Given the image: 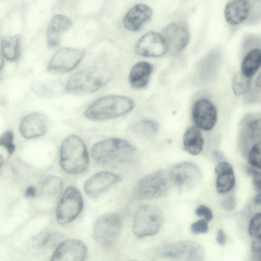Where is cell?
<instances>
[{"mask_svg":"<svg viewBox=\"0 0 261 261\" xmlns=\"http://www.w3.org/2000/svg\"><path fill=\"white\" fill-rule=\"evenodd\" d=\"M136 148L128 141L117 138L96 143L91 148V156L98 164L115 166L125 163L135 155Z\"/></svg>","mask_w":261,"mask_h":261,"instance_id":"cell-1","label":"cell"},{"mask_svg":"<svg viewBox=\"0 0 261 261\" xmlns=\"http://www.w3.org/2000/svg\"><path fill=\"white\" fill-rule=\"evenodd\" d=\"M134 101L129 97L110 95L101 97L85 111L86 118L93 121H104L121 117L133 110Z\"/></svg>","mask_w":261,"mask_h":261,"instance_id":"cell-2","label":"cell"},{"mask_svg":"<svg viewBox=\"0 0 261 261\" xmlns=\"http://www.w3.org/2000/svg\"><path fill=\"white\" fill-rule=\"evenodd\" d=\"M111 72L99 67L84 69L72 75L68 80L65 91L69 94L83 95L94 93L111 80Z\"/></svg>","mask_w":261,"mask_h":261,"instance_id":"cell-3","label":"cell"},{"mask_svg":"<svg viewBox=\"0 0 261 261\" xmlns=\"http://www.w3.org/2000/svg\"><path fill=\"white\" fill-rule=\"evenodd\" d=\"M88 163V150L82 139L73 135L65 138L60 150V163L63 170L77 174L86 169Z\"/></svg>","mask_w":261,"mask_h":261,"instance_id":"cell-4","label":"cell"},{"mask_svg":"<svg viewBox=\"0 0 261 261\" xmlns=\"http://www.w3.org/2000/svg\"><path fill=\"white\" fill-rule=\"evenodd\" d=\"M172 182L169 173L160 170L139 179L133 187V197L138 200L157 198L167 195Z\"/></svg>","mask_w":261,"mask_h":261,"instance_id":"cell-5","label":"cell"},{"mask_svg":"<svg viewBox=\"0 0 261 261\" xmlns=\"http://www.w3.org/2000/svg\"><path fill=\"white\" fill-rule=\"evenodd\" d=\"M162 259L174 260L199 261L203 259L204 250L197 242L182 241L164 245L155 252Z\"/></svg>","mask_w":261,"mask_h":261,"instance_id":"cell-6","label":"cell"},{"mask_svg":"<svg viewBox=\"0 0 261 261\" xmlns=\"http://www.w3.org/2000/svg\"><path fill=\"white\" fill-rule=\"evenodd\" d=\"M163 216L161 210L155 206L144 205L136 212L133 231L139 238L153 236L161 229Z\"/></svg>","mask_w":261,"mask_h":261,"instance_id":"cell-7","label":"cell"},{"mask_svg":"<svg viewBox=\"0 0 261 261\" xmlns=\"http://www.w3.org/2000/svg\"><path fill=\"white\" fill-rule=\"evenodd\" d=\"M121 228L119 216L115 213H108L96 220L93 228V238L100 245L110 246L118 240Z\"/></svg>","mask_w":261,"mask_h":261,"instance_id":"cell-8","label":"cell"},{"mask_svg":"<svg viewBox=\"0 0 261 261\" xmlns=\"http://www.w3.org/2000/svg\"><path fill=\"white\" fill-rule=\"evenodd\" d=\"M83 205L80 191L75 187H68L57 206L56 216L58 222L65 224L73 221L81 213Z\"/></svg>","mask_w":261,"mask_h":261,"instance_id":"cell-9","label":"cell"},{"mask_svg":"<svg viewBox=\"0 0 261 261\" xmlns=\"http://www.w3.org/2000/svg\"><path fill=\"white\" fill-rule=\"evenodd\" d=\"M169 173L172 184L184 191L195 188L202 176L200 168L195 164L190 162L174 165Z\"/></svg>","mask_w":261,"mask_h":261,"instance_id":"cell-10","label":"cell"},{"mask_svg":"<svg viewBox=\"0 0 261 261\" xmlns=\"http://www.w3.org/2000/svg\"><path fill=\"white\" fill-rule=\"evenodd\" d=\"M85 54L84 49L62 47L52 56L47 70L52 73L61 74L74 69L80 63Z\"/></svg>","mask_w":261,"mask_h":261,"instance_id":"cell-11","label":"cell"},{"mask_svg":"<svg viewBox=\"0 0 261 261\" xmlns=\"http://www.w3.org/2000/svg\"><path fill=\"white\" fill-rule=\"evenodd\" d=\"M167 51V46L162 34L152 31L144 34L135 46L136 54L146 57H159Z\"/></svg>","mask_w":261,"mask_h":261,"instance_id":"cell-12","label":"cell"},{"mask_svg":"<svg viewBox=\"0 0 261 261\" xmlns=\"http://www.w3.org/2000/svg\"><path fill=\"white\" fill-rule=\"evenodd\" d=\"M192 116L196 125L206 131L213 129L217 120L216 108L206 98L199 99L194 103Z\"/></svg>","mask_w":261,"mask_h":261,"instance_id":"cell-13","label":"cell"},{"mask_svg":"<svg viewBox=\"0 0 261 261\" xmlns=\"http://www.w3.org/2000/svg\"><path fill=\"white\" fill-rule=\"evenodd\" d=\"M163 36L167 46L168 51L176 54L182 51L189 41L190 34L187 27L181 23H171L164 28Z\"/></svg>","mask_w":261,"mask_h":261,"instance_id":"cell-14","label":"cell"},{"mask_svg":"<svg viewBox=\"0 0 261 261\" xmlns=\"http://www.w3.org/2000/svg\"><path fill=\"white\" fill-rule=\"evenodd\" d=\"M120 180L121 178L113 173L107 171L97 172L85 182L84 190L89 197L96 198Z\"/></svg>","mask_w":261,"mask_h":261,"instance_id":"cell-15","label":"cell"},{"mask_svg":"<svg viewBox=\"0 0 261 261\" xmlns=\"http://www.w3.org/2000/svg\"><path fill=\"white\" fill-rule=\"evenodd\" d=\"M87 249L85 244L76 239H69L61 243L55 250L51 260H84L87 256Z\"/></svg>","mask_w":261,"mask_h":261,"instance_id":"cell-16","label":"cell"},{"mask_svg":"<svg viewBox=\"0 0 261 261\" xmlns=\"http://www.w3.org/2000/svg\"><path fill=\"white\" fill-rule=\"evenodd\" d=\"M19 128L21 135L26 139L40 137L46 132L47 118L41 113H30L22 119Z\"/></svg>","mask_w":261,"mask_h":261,"instance_id":"cell-17","label":"cell"},{"mask_svg":"<svg viewBox=\"0 0 261 261\" xmlns=\"http://www.w3.org/2000/svg\"><path fill=\"white\" fill-rule=\"evenodd\" d=\"M152 16V10L149 6L139 4L126 13L123 18V25L129 31L137 32L150 20Z\"/></svg>","mask_w":261,"mask_h":261,"instance_id":"cell-18","label":"cell"},{"mask_svg":"<svg viewBox=\"0 0 261 261\" xmlns=\"http://www.w3.org/2000/svg\"><path fill=\"white\" fill-rule=\"evenodd\" d=\"M72 25L71 20L67 16L57 14L51 19L47 28L46 37L48 46L54 48L60 43L61 35Z\"/></svg>","mask_w":261,"mask_h":261,"instance_id":"cell-19","label":"cell"},{"mask_svg":"<svg viewBox=\"0 0 261 261\" xmlns=\"http://www.w3.org/2000/svg\"><path fill=\"white\" fill-rule=\"evenodd\" d=\"M250 11L249 3L246 0H231L224 8V16L226 21L231 25H237L244 21Z\"/></svg>","mask_w":261,"mask_h":261,"instance_id":"cell-20","label":"cell"},{"mask_svg":"<svg viewBox=\"0 0 261 261\" xmlns=\"http://www.w3.org/2000/svg\"><path fill=\"white\" fill-rule=\"evenodd\" d=\"M217 175L216 190L220 194L231 190L235 184V176L232 166L226 162H221L215 169Z\"/></svg>","mask_w":261,"mask_h":261,"instance_id":"cell-21","label":"cell"},{"mask_svg":"<svg viewBox=\"0 0 261 261\" xmlns=\"http://www.w3.org/2000/svg\"><path fill=\"white\" fill-rule=\"evenodd\" d=\"M153 68V66L146 61H141L135 64L129 74L128 80L130 86L136 89L146 87L152 73Z\"/></svg>","mask_w":261,"mask_h":261,"instance_id":"cell-22","label":"cell"},{"mask_svg":"<svg viewBox=\"0 0 261 261\" xmlns=\"http://www.w3.org/2000/svg\"><path fill=\"white\" fill-rule=\"evenodd\" d=\"M204 140L200 128L197 125L189 127L186 130L183 138V148L189 153L197 155L202 150Z\"/></svg>","mask_w":261,"mask_h":261,"instance_id":"cell-23","label":"cell"},{"mask_svg":"<svg viewBox=\"0 0 261 261\" xmlns=\"http://www.w3.org/2000/svg\"><path fill=\"white\" fill-rule=\"evenodd\" d=\"M261 66V49L250 50L243 59L241 72L246 76L251 78Z\"/></svg>","mask_w":261,"mask_h":261,"instance_id":"cell-24","label":"cell"},{"mask_svg":"<svg viewBox=\"0 0 261 261\" xmlns=\"http://www.w3.org/2000/svg\"><path fill=\"white\" fill-rule=\"evenodd\" d=\"M20 37L17 35L4 36L1 41V52L8 60H16L19 55Z\"/></svg>","mask_w":261,"mask_h":261,"instance_id":"cell-25","label":"cell"},{"mask_svg":"<svg viewBox=\"0 0 261 261\" xmlns=\"http://www.w3.org/2000/svg\"><path fill=\"white\" fill-rule=\"evenodd\" d=\"M159 124L155 120L145 119L139 121L135 127V133L147 138L155 136L159 132Z\"/></svg>","mask_w":261,"mask_h":261,"instance_id":"cell-26","label":"cell"},{"mask_svg":"<svg viewBox=\"0 0 261 261\" xmlns=\"http://www.w3.org/2000/svg\"><path fill=\"white\" fill-rule=\"evenodd\" d=\"M250 77L245 76L241 71L237 72L232 81V89L236 96H240L247 92L251 83Z\"/></svg>","mask_w":261,"mask_h":261,"instance_id":"cell-27","label":"cell"},{"mask_svg":"<svg viewBox=\"0 0 261 261\" xmlns=\"http://www.w3.org/2000/svg\"><path fill=\"white\" fill-rule=\"evenodd\" d=\"M62 186V181L59 177L56 176H50L43 182L41 191L46 195H54L60 192Z\"/></svg>","mask_w":261,"mask_h":261,"instance_id":"cell-28","label":"cell"},{"mask_svg":"<svg viewBox=\"0 0 261 261\" xmlns=\"http://www.w3.org/2000/svg\"><path fill=\"white\" fill-rule=\"evenodd\" d=\"M244 133L252 141L256 142L260 139L261 118H254L249 120L245 126Z\"/></svg>","mask_w":261,"mask_h":261,"instance_id":"cell-29","label":"cell"},{"mask_svg":"<svg viewBox=\"0 0 261 261\" xmlns=\"http://www.w3.org/2000/svg\"><path fill=\"white\" fill-rule=\"evenodd\" d=\"M248 161L252 166L261 170V139L251 147L249 152Z\"/></svg>","mask_w":261,"mask_h":261,"instance_id":"cell-30","label":"cell"},{"mask_svg":"<svg viewBox=\"0 0 261 261\" xmlns=\"http://www.w3.org/2000/svg\"><path fill=\"white\" fill-rule=\"evenodd\" d=\"M13 140L14 134L10 130L5 132L0 137L1 146L4 147L9 154H12L15 149Z\"/></svg>","mask_w":261,"mask_h":261,"instance_id":"cell-31","label":"cell"},{"mask_svg":"<svg viewBox=\"0 0 261 261\" xmlns=\"http://www.w3.org/2000/svg\"><path fill=\"white\" fill-rule=\"evenodd\" d=\"M248 232L251 236L256 238L261 236V213L255 215L251 219Z\"/></svg>","mask_w":261,"mask_h":261,"instance_id":"cell-32","label":"cell"},{"mask_svg":"<svg viewBox=\"0 0 261 261\" xmlns=\"http://www.w3.org/2000/svg\"><path fill=\"white\" fill-rule=\"evenodd\" d=\"M190 229L194 234L206 233L208 230L207 221L205 219H201L194 222L191 224Z\"/></svg>","mask_w":261,"mask_h":261,"instance_id":"cell-33","label":"cell"},{"mask_svg":"<svg viewBox=\"0 0 261 261\" xmlns=\"http://www.w3.org/2000/svg\"><path fill=\"white\" fill-rule=\"evenodd\" d=\"M196 215L199 217H202L207 221L211 220L213 218L212 211L206 205H200L195 210Z\"/></svg>","mask_w":261,"mask_h":261,"instance_id":"cell-34","label":"cell"},{"mask_svg":"<svg viewBox=\"0 0 261 261\" xmlns=\"http://www.w3.org/2000/svg\"><path fill=\"white\" fill-rule=\"evenodd\" d=\"M249 171L251 173L253 177V183L256 191H261V171L254 169H250Z\"/></svg>","mask_w":261,"mask_h":261,"instance_id":"cell-35","label":"cell"},{"mask_svg":"<svg viewBox=\"0 0 261 261\" xmlns=\"http://www.w3.org/2000/svg\"><path fill=\"white\" fill-rule=\"evenodd\" d=\"M222 205L223 207L226 210H232L236 207V199L234 197L229 196L223 201Z\"/></svg>","mask_w":261,"mask_h":261,"instance_id":"cell-36","label":"cell"},{"mask_svg":"<svg viewBox=\"0 0 261 261\" xmlns=\"http://www.w3.org/2000/svg\"><path fill=\"white\" fill-rule=\"evenodd\" d=\"M252 248L254 252H261V236L254 238L252 242Z\"/></svg>","mask_w":261,"mask_h":261,"instance_id":"cell-37","label":"cell"},{"mask_svg":"<svg viewBox=\"0 0 261 261\" xmlns=\"http://www.w3.org/2000/svg\"><path fill=\"white\" fill-rule=\"evenodd\" d=\"M216 240L220 245H222L225 244L226 242V236L222 229H219L218 230Z\"/></svg>","mask_w":261,"mask_h":261,"instance_id":"cell-38","label":"cell"},{"mask_svg":"<svg viewBox=\"0 0 261 261\" xmlns=\"http://www.w3.org/2000/svg\"><path fill=\"white\" fill-rule=\"evenodd\" d=\"M36 192L35 188L32 186H30L25 190L24 195L27 197H33L35 196Z\"/></svg>","mask_w":261,"mask_h":261,"instance_id":"cell-39","label":"cell"},{"mask_svg":"<svg viewBox=\"0 0 261 261\" xmlns=\"http://www.w3.org/2000/svg\"><path fill=\"white\" fill-rule=\"evenodd\" d=\"M254 203L261 205V191L258 192L254 199Z\"/></svg>","mask_w":261,"mask_h":261,"instance_id":"cell-40","label":"cell"},{"mask_svg":"<svg viewBox=\"0 0 261 261\" xmlns=\"http://www.w3.org/2000/svg\"><path fill=\"white\" fill-rule=\"evenodd\" d=\"M255 84L256 87L261 89V72L257 75Z\"/></svg>","mask_w":261,"mask_h":261,"instance_id":"cell-41","label":"cell"},{"mask_svg":"<svg viewBox=\"0 0 261 261\" xmlns=\"http://www.w3.org/2000/svg\"><path fill=\"white\" fill-rule=\"evenodd\" d=\"M214 156L217 160H221L223 159V154L219 151H216L214 153Z\"/></svg>","mask_w":261,"mask_h":261,"instance_id":"cell-42","label":"cell"},{"mask_svg":"<svg viewBox=\"0 0 261 261\" xmlns=\"http://www.w3.org/2000/svg\"><path fill=\"white\" fill-rule=\"evenodd\" d=\"M260 260H261V255H260Z\"/></svg>","mask_w":261,"mask_h":261,"instance_id":"cell-43","label":"cell"}]
</instances>
